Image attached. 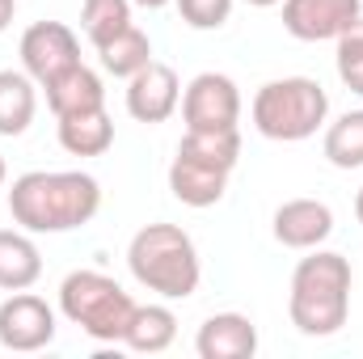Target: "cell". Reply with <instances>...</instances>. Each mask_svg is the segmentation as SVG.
<instances>
[{"instance_id":"6da1fadb","label":"cell","mask_w":363,"mask_h":359,"mask_svg":"<svg viewBox=\"0 0 363 359\" xmlns=\"http://www.w3.org/2000/svg\"><path fill=\"white\" fill-rule=\"evenodd\" d=\"M101 211V186L81 170H30L9 190V216L34 237L85 228Z\"/></svg>"},{"instance_id":"7a4b0ae2","label":"cell","mask_w":363,"mask_h":359,"mask_svg":"<svg viewBox=\"0 0 363 359\" xmlns=\"http://www.w3.org/2000/svg\"><path fill=\"white\" fill-rule=\"evenodd\" d=\"M351 313V263L334 250H308L291 270L287 317L304 338H330L347 326Z\"/></svg>"},{"instance_id":"3957f363","label":"cell","mask_w":363,"mask_h":359,"mask_svg":"<svg viewBox=\"0 0 363 359\" xmlns=\"http://www.w3.org/2000/svg\"><path fill=\"white\" fill-rule=\"evenodd\" d=\"M127 267L135 275L140 287L157 292L161 300H186L199 292L203 279V263L194 250V237L178 228V224H144L131 245H127Z\"/></svg>"},{"instance_id":"277c9868","label":"cell","mask_w":363,"mask_h":359,"mask_svg":"<svg viewBox=\"0 0 363 359\" xmlns=\"http://www.w3.org/2000/svg\"><path fill=\"white\" fill-rule=\"evenodd\" d=\"M241 161V131H186L169 165V190L186 207H216Z\"/></svg>"},{"instance_id":"5b68a950","label":"cell","mask_w":363,"mask_h":359,"mask_svg":"<svg viewBox=\"0 0 363 359\" xmlns=\"http://www.w3.org/2000/svg\"><path fill=\"white\" fill-rule=\"evenodd\" d=\"M254 127L274 144H300L317 136L330 118V93L313 77H279L254 93Z\"/></svg>"},{"instance_id":"8992f818","label":"cell","mask_w":363,"mask_h":359,"mask_svg":"<svg viewBox=\"0 0 363 359\" xmlns=\"http://www.w3.org/2000/svg\"><path fill=\"white\" fill-rule=\"evenodd\" d=\"M60 313L81 326V334H89L93 343H123L135 300L131 292H123L118 279L101 270H72L60 283Z\"/></svg>"},{"instance_id":"52a82bcc","label":"cell","mask_w":363,"mask_h":359,"mask_svg":"<svg viewBox=\"0 0 363 359\" xmlns=\"http://www.w3.org/2000/svg\"><path fill=\"white\" fill-rule=\"evenodd\" d=\"M186 131H233L241 123V89L224 72H199L182 89Z\"/></svg>"},{"instance_id":"ba28073f","label":"cell","mask_w":363,"mask_h":359,"mask_svg":"<svg viewBox=\"0 0 363 359\" xmlns=\"http://www.w3.org/2000/svg\"><path fill=\"white\" fill-rule=\"evenodd\" d=\"M21 68L34 77V85H51L55 77H64L68 68L85 64L81 60V38L64 26V21H34L26 34H21Z\"/></svg>"},{"instance_id":"9c48e42d","label":"cell","mask_w":363,"mask_h":359,"mask_svg":"<svg viewBox=\"0 0 363 359\" xmlns=\"http://www.w3.org/2000/svg\"><path fill=\"white\" fill-rule=\"evenodd\" d=\"M55 309L34 296L30 287L26 292H9V300L0 304V347L4 351H17V355H34V351H47L55 343Z\"/></svg>"},{"instance_id":"30bf717a","label":"cell","mask_w":363,"mask_h":359,"mask_svg":"<svg viewBox=\"0 0 363 359\" xmlns=\"http://www.w3.org/2000/svg\"><path fill=\"white\" fill-rule=\"evenodd\" d=\"M363 17V0H283V30L300 43H334Z\"/></svg>"},{"instance_id":"8fae6325","label":"cell","mask_w":363,"mask_h":359,"mask_svg":"<svg viewBox=\"0 0 363 359\" xmlns=\"http://www.w3.org/2000/svg\"><path fill=\"white\" fill-rule=\"evenodd\" d=\"M178 106H182V81L178 72L169 64H161V60H152L148 68H140L127 81V114L135 123H148V127L169 123L178 114Z\"/></svg>"},{"instance_id":"7c38bea8","label":"cell","mask_w":363,"mask_h":359,"mask_svg":"<svg viewBox=\"0 0 363 359\" xmlns=\"http://www.w3.org/2000/svg\"><path fill=\"white\" fill-rule=\"evenodd\" d=\"M271 233L283 250H317L334 237V211L321 199H287L274 207Z\"/></svg>"},{"instance_id":"4fadbf2b","label":"cell","mask_w":363,"mask_h":359,"mask_svg":"<svg viewBox=\"0 0 363 359\" xmlns=\"http://www.w3.org/2000/svg\"><path fill=\"white\" fill-rule=\"evenodd\" d=\"M199 359H254L258 355V326L245 313H211L194 334Z\"/></svg>"},{"instance_id":"5bb4252c","label":"cell","mask_w":363,"mask_h":359,"mask_svg":"<svg viewBox=\"0 0 363 359\" xmlns=\"http://www.w3.org/2000/svg\"><path fill=\"white\" fill-rule=\"evenodd\" d=\"M38 279H43V254L34 245V233L0 228V292H26Z\"/></svg>"},{"instance_id":"9a60e30c","label":"cell","mask_w":363,"mask_h":359,"mask_svg":"<svg viewBox=\"0 0 363 359\" xmlns=\"http://www.w3.org/2000/svg\"><path fill=\"white\" fill-rule=\"evenodd\" d=\"M43 89H47V106H51V114H55V118L106 106V85H101V77H97L93 68H85V64L68 68L64 77H55V81H51V85H43Z\"/></svg>"},{"instance_id":"2e32d148","label":"cell","mask_w":363,"mask_h":359,"mask_svg":"<svg viewBox=\"0 0 363 359\" xmlns=\"http://www.w3.org/2000/svg\"><path fill=\"white\" fill-rule=\"evenodd\" d=\"M38 114V85L26 68H0V136L30 131Z\"/></svg>"},{"instance_id":"e0dca14e","label":"cell","mask_w":363,"mask_h":359,"mask_svg":"<svg viewBox=\"0 0 363 359\" xmlns=\"http://www.w3.org/2000/svg\"><path fill=\"white\" fill-rule=\"evenodd\" d=\"M55 123H60V144H64L68 157H101L114 144V123H110L106 106L81 110V114H64Z\"/></svg>"},{"instance_id":"ac0fdd59","label":"cell","mask_w":363,"mask_h":359,"mask_svg":"<svg viewBox=\"0 0 363 359\" xmlns=\"http://www.w3.org/2000/svg\"><path fill=\"white\" fill-rule=\"evenodd\" d=\"M174 338H178V317L169 304H135L123 347L140 355H161L174 347Z\"/></svg>"},{"instance_id":"d6986e66","label":"cell","mask_w":363,"mask_h":359,"mask_svg":"<svg viewBox=\"0 0 363 359\" xmlns=\"http://www.w3.org/2000/svg\"><path fill=\"white\" fill-rule=\"evenodd\" d=\"M97 55H101V68H106L110 77L131 81L140 68H148V64H152V38L131 21L123 34H114L110 43H101V47H97Z\"/></svg>"},{"instance_id":"ffe728a7","label":"cell","mask_w":363,"mask_h":359,"mask_svg":"<svg viewBox=\"0 0 363 359\" xmlns=\"http://www.w3.org/2000/svg\"><path fill=\"white\" fill-rule=\"evenodd\" d=\"M325 161L334 170H363V110H347L325 127Z\"/></svg>"},{"instance_id":"44dd1931","label":"cell","mask_w":363,"mask_h":359,"mask_svg":"<svg viewBox=\"0 0 363 359\" xmlns=\"http://www.w3.org/2000/svg\"><path fill=\"white\" fill-rule=\"evenodd\" d=\"M131 26V0H81V30L93 47L110 43Z\"/></svg>"},{"instance_id":"7402d4cb","label":"cell","mask_w":363,"mask_h":359,"mask_svg":"<svg viewBox=\"0 0 363 359\" xmlns=\"http://www.w3.org/2000/svg\"><path fill=\"white\" fill-rule=\"evenodd\" d=\"M334 43H338V55H334V64H338V81H342L351 93H359L363 97V17L351 26V30H342Z\"/></svg>"},{"instance_id":"603a6c76","label":"cell","mask_w":363,"mask_h":359,"mask_svg":"<svg viewBox=\"0 0 363 359\" xmlns=\"http://www.w3.org/2000/svg\"><path fill=\"white\" fill-rule=\"evenodd\" d=\"M190 30H220L233 13V0H174Z\"/></svg>"},{"instance_id":"cb8c5ba5","label":"cell","mask_w":363,"mask_h":359,"mask_svg":"<svg viewBox=\"0 0 363 359\" xmlns=\"http://www.w3.org/2000/svg\"><path fill=\"white\" fill-rule=\"evenodd\" d=\"M13 13H17V0H0V34L9 30V21H13Z\"/></svg>"},{"instance_id":"d4e9b609","label":"cell","mask_w":363,"mask_h":359,"mask_svg":"<svg viewBox=\"0 0 363 359\" xmlns=\"http://www.w3.org/2000/svg\"><path fill=\"white\" fill-rule=\"evenodd\" d=\"M131 4H140V9H165V4H174V0H131Z\"/></svg>"},{"instance_id":"484cf974","label":"cell","mask_w":363,"mask_h":359,"mask_svg":"<svg viewBox=\"0 0 363 359\" xmlns=\"http://www.w3.org/2000/svg\"><path fill=\"white\" fill-rule=\"evenodd\" d=\"M355 220L363 224V186H359V194H355Z\"/></svg>"},{"instance_id":"4316f807","label":"cell","mask_w":363,"mask_h":359,"mask_svg":"<svg viewBox=\"0 0 363 359\" xmlns=\"http://www.w3.org/2000/svg\"><path fill=\"white\" fill-rule=\"evenodd\" d=\"M245 4H254V9H271V4H283V0H245Z\"/></svg>"},{"instance_id":"83f0119b","label":"cell","mask_w":363,"mask_h":359,"mask_svg":"<svg viewBox=\"0 0 363 359\" xmlns=\"http://www.w3.org/2000/svg\"><path fill=\"white\" fill-rule=\"evenodd\" d=\"M4 178H9V170H4V157H0V190H4Z\"/></svg>"}]
</instances>
